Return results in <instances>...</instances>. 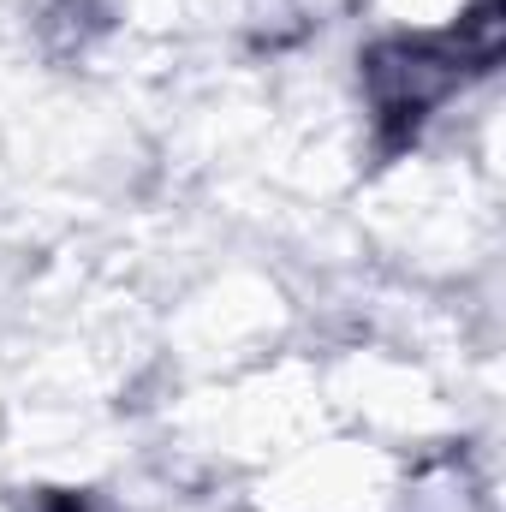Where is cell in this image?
I'll return each instance as SVG.
<instances>
[{"label":"cell","mask_w":506,"mask_h":512,"mask_svg":"<svg viewBox=\"0 0 506 512\" xmlns=\"http://www.w3.org/2000/svg\"><path fill=\"white\" fill-rule=\"evenodd\" d=\"M501 54V0H483L471 18H459V30L447 36H411V42H381L364 66L370 90H376V120H381V149L411 143L423 114L459 90L465 78L489 72Z\"/></svg>","instance_id":"obj_1"}]
</instances>
